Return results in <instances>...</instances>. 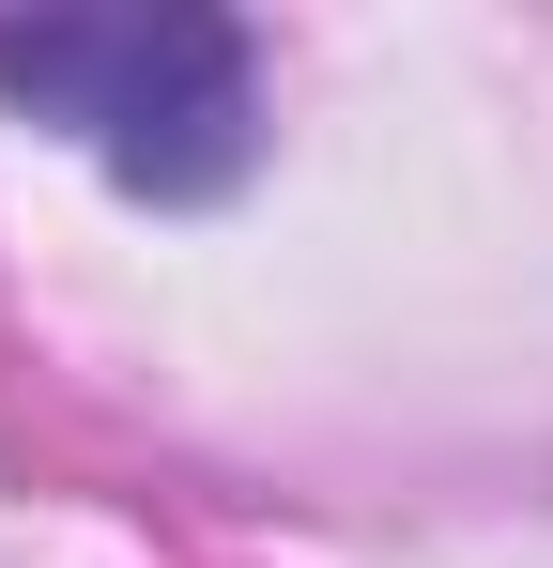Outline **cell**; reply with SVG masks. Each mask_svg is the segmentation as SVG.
Segmentation results:
<instances>
[{"label":"cell","mask_w":553,"mask_h":568,"mask_svg":"<svg viewBox=\"0 0 553 568\" xmlns=\"http://www.w3.org/2000/svg\"><path fill=\"white\" fill-rule=\"evenodd\" d=\"M0 108L78 139L154 215H200L262 170V47L215 0H62L0 16Z\"/></svg>","instance_id":"1"}]
</instances>
